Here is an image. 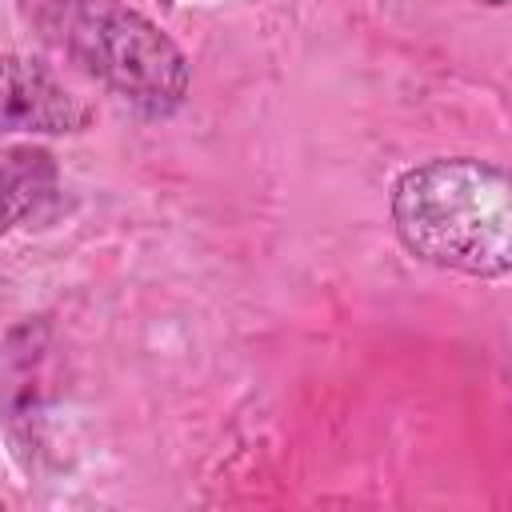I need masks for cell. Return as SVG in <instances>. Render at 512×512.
Here are the masks:
<instances>
[{
	"instance_id": "obj_4",
	"label": "cell",
	"mask_w": 512,
	"mask_h": 512,
	"mask_svg": "<svg viewBox=\"0 0 512 512\" xmlns=\"http://www.w3.org/2000/svg\"><path fill=\"white\" fill-rule=\"evenodd\" d=\"M48 188H52V164L44 152H28V148L4 152L0 156V236L16 220H24Z\"/></svg>"
},
{
	"instance_id": "obj_1",
	"label": "cell",
	"mask_w": 512,
	"mask_h": 512,
	"mask_svg": "<svg viewBox=\"0 0 512 512\" xmlns=\"http://www.w3.org/2000/svg\"><path fill=\"white\" fill-rule=\"evenodd\" d=\"M392 224L424 264L480 280L512 268V192L496 164L440 156L408 168L392 188Z\"/></svg>"
},
{
	"instance_id": "obj_3",
	"label": "cell",
	"mask_w": 512,
	"mask_h": 512,
	"mask_svg": "<svg viewBox=\"0 0 512 512\" xmlns=\"http://www.w3.org/2000/svg\"><path fill=\"white\" fill-rule=\"evenodd\" d=\"M92 104L64 88L44 64L0 56V132L72 136L92 124Z\"/></svg>"
},
{
	"instance_id": "obj_5",
	"label": "cell",
	"mask_w": 512,
	"mask_h": 512,
	"mask_svg": "<svg viewBox=\"0 0 512 512\" xmlns=\"http://www.w3.org/2000/svg\"><path fill=\"white\" fill-rule=\"evenodd\" d=\"M488 4H504V0H488Z\"/></svg>"
},
{
	"instance_id": "obj_2",
	"label": "cell",
	"mask_w": 512,
	"mask_h": 512,
	"mask_svg": "<svg viewBox=\"0 0 512 512\" xmlns=\"http://www.w3.org/2000/svg\"><path fill=\"white\" fill-rule=\"evenodd\" d=\"M48 36L108 92L148 116H168L188 96L184 52L124 0H48Z\"/></svg>"
}]
</instances>
